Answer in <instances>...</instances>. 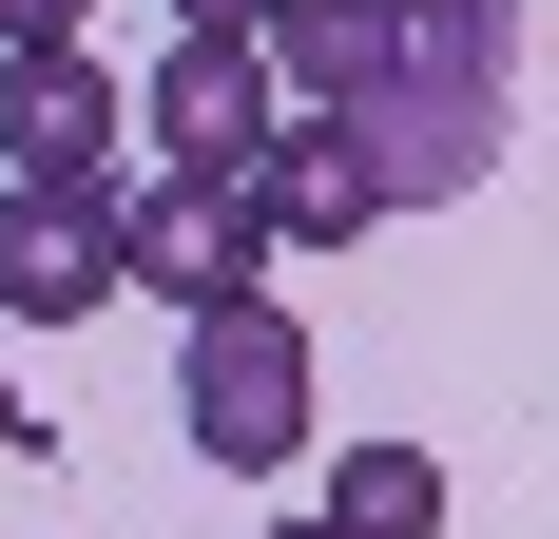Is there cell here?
I'll list each match as a JSON object with an SVG mask.
<instances>
[{
    "label": "cell",
    "mask_w": 559,
    "mask_h": 539,
    "mask_svg": "<svg viewBox=\"0 0 559 539\" xmlns=\"http://www.w3.org/2000/svg\"><path fill=\"white\" fill-rule=\"evenodd\" d=\"M502 116H521V0H386V39L309 135L367 173V213H444L502 173Z\"/></svg>",
    "instance_id": "6da1fadb"
},
{
    "label": "cell",
    "mask_w": 559,
    "mask_h": 539,
    "mask_svg": "<svg viewBox=\"0 0 559 539\" xmlns=\"http://www.w3.org/2000/svg\"><path fill=\"white\" fill-rule=\"evenodd\" d=\"M174 443L193 463H231V482H271L289 443H309V327L251 289V309H213L193 347H174Z\"/></svg>",
    "instance_id": "7a4b0ae2"
},
{
    "label": "cell",
    "mask_w": 559,
    "mask_h": 539,
    "mask_svg": "<svg viewBox=\"0 0 559 539\" xmlns=\"http://www.w3.org/2000/svg\"><path fill=\"white\" fill-rule=\"evenodd\" d=\"M135 135H155V193H231V173L271 155V77H251V39H174L155 97H135Z\"/></svg>",
    "instance_id": "3957f363"
},
{
    "label": "cell",
    "mask_w": 559,
    "mask_h": 539,
    "mask_svg": "<svg viewBox=\"0 0 559 539\" xmlns=\"http://www.w3.org/2000/svg\"><path fill=\"white\" fill-rule=\"evenodd\" d=\"M116 289H174V327H213L271 289V251H251L231 193H116Z\"/></svg>",
    "instance_id": "277c9868"
},
{
    "label": "cell",
    "mask_w": 559,
    "mask_h": 539,
    "mask_svg": "<svg viewBox=\"0 0 559 539\" xmlns=\"http://www.w3.org/2000/svg\"><path fill=\"white\" fill-rule=\"evenodd\" d=\"M116 173V77L97 58H0V193H97Z\"/></svg>",
    "instance_id": "5b68a950"
},
{
    "label": "cell",
    "mask_w": 559,
    "mask_h": 539,
    "mask_svg": "<svg viewBox=\"0 0 559 539\" xmlns=\"http://www.w3.org/2000/svg\"><path fill=\"white\" fill-rule=\"evenodd\" d=\"M0 309H20V327L116 309V173H97V193H0Z\"/></svg>",
    "instance_id": "8992f818"
},
{
    "label": "cell",
    "mask_w": 559,
    "mask_h": 539,
    "mask_svg": "<svg viewBox=\"0 0 559 539\" xmlns=\"http://www.w3.org/2000/svg\"><path fill=\"white\" fill-rule=\"evenodd\" d=\"M231 213H251V251H367V231H386V213H367V173H347L309 116H271V155L231 173Z\"/></svg>",
    "instance_id": "52a82bcc"
},
{
    "label": "cell",
    "mask_w": 559,
    "mask_h": 539,
    "mask_svg": "<svg viewBox=\"0 0 559 539\" xmlns=\"http://www.w3.org/2000/svg\"><path fill=\"white\" fill-rule=\"evenodd\" d=\"M329 539H444V463L425 443H329Z\"/></svg>",
    "instance_id": "ba28073f"
},
{
    "label": "cell",
    "mask_w": 559,
    "mask_h": 539,
    "mask_svg": "<svg viewBox=\"0 0 559 539\" xmlns=\"http://www.w3.org/2000/svg\"><path fill=\"white\" fill-rule=\"evenodd\" d=\"M0 58H78V0H0Z\"/></svg>",
    "instance_id": "9c48e42d"
},
{
    "label": "cell",
    "mask_w": 559,
    "mask_h": 539,
    "mask_svg": "<svg viewBox=\"0 0 559 539\" xmlns=\"http://www.w3.org/2000/svg\"><path fill=\"white\" fill-rule=\"evenodd\" d=\"M251 20H271V0H174V39H251Z\"/></svg>",
    "instance_id": "30bf717a"
},
{
    "label": "cell",
    "mask_w": 559,
    "mask_h": 539,
    "mask_svg": "<svg viewBox=\"0 0 559 539\" xmlns=\"http://www.w3.org/2000/svg\"><path fill=\"white\" fill-rule=\"evenodd\" d=\"M20 443H39V424H20V385H0V463H20Z\"/></svg>",
    "instance_id": "8fae6325"
},
{
    "label": "cell",
    "mask_w": 559,
    "mask_h": 539,
    "mask_svg": "<svg viewBox=\"0 0 559 539\" xmlns=\"http://www.w3.org/2000/svg\"><path fill=\"white\" fill-rule=\"evenodd\" d=\"M271 539H329V520H271Z\"/></svg>",
    "instance_id": "7c38bea8"
}]
</instances>
